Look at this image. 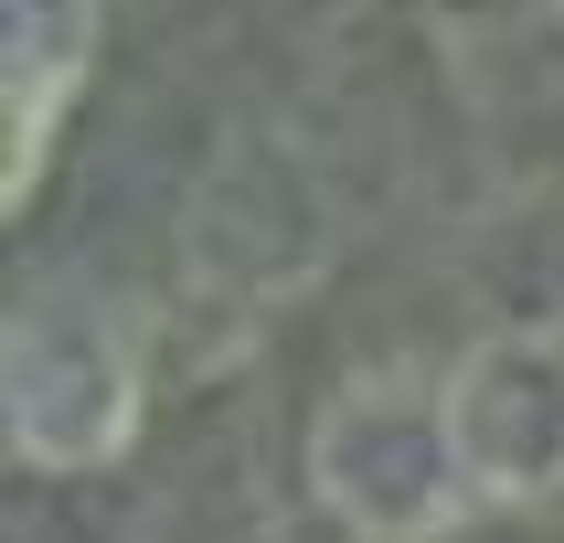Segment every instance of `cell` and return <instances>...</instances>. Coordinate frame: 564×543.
I'll use <instances>...</instances> for the list:
<instances>
[{
  "instance_id": "1",
  "label": "cell",
  "mask_w": 564,
  "mask_h": 543,
  "mask_svg": "<svg viewBox=\"0 0 564 543\" xmlns=\"http://www.w3.org/2000/svg\"><path fill=\"white\" fill-rule=\"evenodd\" d=\"M458 426H447V394H415V383H362L341 394V415L319 426V490L330 511H351L362 533H437L458 522Z\"/></svg>"
},
{
  "instance_id": "4",
  "label": "cell",
  "mask_w": 564,
  "mask_h": 543,
  "mask_svg": "<svg viewBox=\"0 0 564 543\" xmlns=\"http://www.w3.org/2000/svg\"><path fill=\"white\" fill-rule=\"evenodd\" d=\"M86 64H96V0H11V203L32 192Z\"/></svg>"
},
{
  "instance_id": "2",
  "label": "cell",
  "mask_w": 564,
  "mask_h": 543,
  "mask_svg": "<svg viewBox=\"0 0 564 543\" xmlns=\"http://www.w3.org/2000/svg\"><path fill=\"white\" fill-rule=\"evenodd\" d=\"M128 383L139 373H128L118 298L64 278L11 319V415L32 458H107L128 437Z\"/></svg>"
},
{
  "instance_id": "3",
  "label": "cell",
  "mask_w": 564,
  "mask_h": 543,
  "mask_svg": "<svg viewBox=\"0 0 564 543\" xmlns=\"http://www.w3.org/2000/svg\"><path fill=\"white\" fill-rule=\"evenodd\" d=\"M447 426H458V469H469V490H490V501H533V490H554L543 479V458L522 437H564V362L533 341H490L458 373V394H447Z\"/></svg>"
}]
</instances>
